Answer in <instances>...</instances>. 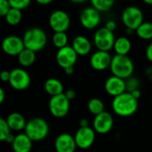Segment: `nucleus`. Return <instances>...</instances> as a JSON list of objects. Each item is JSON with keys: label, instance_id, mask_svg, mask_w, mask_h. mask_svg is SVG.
I'll return each mask as SVG.
<instances>
[{"label": "nucleus", "instance_id": "obj_1", "mask_svg": "<svg viewBox=\"0 0 152 152\" xmlns=\"http://www.w3.org/2000/svg\"><path fill=\"white\" fill-rule=\"evenodd\" d=\"M138 107V99L134 98L132 94L127 91L113 97L111 102L112 110L116 115L122 118L133 116L136 113Z\"/></svg>", "mask_w": 152, "mask_h": 152}, {"label": "nucleus", "instance_id": "obj_2", "mask_svg": "<svg viewBox=\"0 0 152 152\" xmlns=\"http://www.w3.org/2000/svg\"><path fill=\"white\" fill-rule=\"evenodd\" d=\"M26 48L37 52L43 50L47 45V35L40 28L34 27L27 29L22 37Z\"/></svg>", "mask_w": 152, "mask_h": 152}, {"label": "nucleus", "instance_id": "obj_3", "mask_svg": "<svg viewBox=\"0 0 152 152\" xmlns=\"http://www.w3.org/2000/svg\"><path fill=\"white\" fill-rule=\"evenodd\" d=\"M110 69L112 75L126 79L133 76L134 71V64L128 55L116 53L114 56H112Z\"/></svg>", "mask_w": 152, "mask_h": 152}, {"label": "nucleus", "instance_id": "obj_4", "mask_svg": "<svg viewBox=\"0 0 152 152\" xmlns=\"http://www.w3.org/2000/svg\"><path fill=\"white\" fill-rule=\"evenodd\" d=\"M24 132L33 142H41L48 136L50 127L45 119L36 117L27 121Z\"/></svg>", "mask_w": 152, "mask_h": 152}, {"label": "nucleus", "instance_id": "obj_5", "mask_svg": "<svg viewBox=\"0 0 152 152\" xmlns=\"http://www.w3.org/2000/svg\"><path fill=\"white\" fill-rule=\"evenodd\" d=\"M48 108L51 115L55 118H65L70 110V101L67 98L64 93L51 96L48 103Z\"/></svg>", "mask_w": 152, "mask_h": 152}, {"label": "nucleus", "instance_id": "obj_6", "mask_svg": "<svg viewBox=\"0 0 152 152\" xmlns=\"http://www.w3.org/2000/svg\"><path fill=\"white\" fill-rule=\"evenodd\" d=\"M121 20L126 28L136 30V28L144 21V15L139 7L135 5H129L123 10Z\"/></svg>", "mask_w": 152, "mask_h": 152}, {"label": "nucleus", "instance_id": "obj_7", "mask_svg": "<svg viewBox=\"0 0 152 152\" xmlns=\"http://www.w3.org/2000/svg\"><path fill=\"white\" fill-rule=\"evenodd\" d=\"M115 40L114 31L108 29L105 26L99 28L94 35V44L98 50L110 52L114 47Z\"/></svg>", "mask_w": 152, "mask_h": 152}, {"label": "nucleus", "instance_id": "obj_8", "mask_svg": "<svg viewBox=\"0 0 152 152\" xmlns=\"http://www.w3.org/2000/svg\"><path fill=\"white\" fill-rule=\"evenodd\" d=\"M101 20V12L92 5L84 8L79 15V21L81 26L88 30L98 28Z\"/></svg>", "mask_w": 152, "mask_h": 152}, {"label": "nucleus", "instance_id": "obj_9", "mask_svg": "<svg viewBox=\"0 0 152 152\" xmlns=\"http://www.w3.org/2000/svg\"><path fill=\"white\" fill-rule=\"evenodd\" d=\"M49 26L53 32H66L70 27V17L63 10L58 9L53 11L49 16Z\"/></svg>", "mask_w": 152, "mask_h": 152}, {"label": "nucleus", "instance_id": "obj_10", "mask_svg": "<svg viewBox=\"0 0 152 152\" xmlns=\"http://www.w3.org/2000/svg\"><path fill=\"white\" fill-rule=\"evenodd\" d=\"M96 134L95 130L89 126H80L74 135L77 148L80 150H87L91 148L95 142Z\"/></svg>", "mask_w": 152, "mask_h": 152}, {"label": "nucleus", "instance_id": "obj_11", "mask_svg": "<svg viewBox=\"0 0 152 152\" xmlns=\"http://www.w3.org/2000/svg\"><path fill=\"white\" fill-rule=\"evenodd\" d=\"M8 83L14 90L24 91L29 87L31 78L29 74L24 69L16 68L11 71L10 80Z\"/></svg>", "mask_w": 152, "mask_h": 152}, {"label": "nucleus", "instance_id": "obj_12", "mask_svg": "<svg viewBox=\"0 0 152 152\" xmlns=\"http://www.w3.org/2000/svg\"><path fill=\"white\" fill-rule=\"evenodd\" d=\"M78 54L76 53L71 45H66L62 48L58 49L56 53V62L61 68L65 69L68 67H74L77 61Z\"/></svg>", "mask_w": 152, "mask_h": 152}, {"label": "nucleus", "instance_id": "obj_13", "mask_svg": "<svg viewBox=\"0 0 152 152\" xmlns=\"http://www.w3.org/2000/svg\"><path fill=\"white\" fill-rule=\"evenodd\" d=\"M114 126L113 116L108 111H102V113L95 115L93 121V128L99 134H109Z\"/></svg>", "mask_w": 152, "mask_h": 152}, {"label": "nucleus", "instance_id": "obj_14", "mask_svg": "<svg viewBox=\"0 0 152 152\" xmlns=\"http://www.w3.org/2000/svg\"><path fill=\"white\" fill-rule=\"evenodd\" d=\"M2 50L9 56H18L25 48L22 37L18 36H7L2 41Z\"/></svg>", "mask_w": 152, "mask_h": 152}, {"label": "nucleus", "instance_id": "obj_15", "mask_svg": "<svg viewBox=\"0 0 152 152\" xmlns=\"http://www.w3.org/2000/svg\"><path fill=\"white\" fill-rule=\"evenodd\" d=\"M112 56L108 51L97 50L90 57V66L97 71H103L110 69Z\"/></svg>", "mask_w": 152, "mask_h": 152}, {"label": "nucleus", "instance_id": "obj_16", "mask_svg": "<svg viewBox=\"0 0 152 152\" xmlns=\"http://www.w3.org/2000/svg\"><path fill=\"white\" fill-rule=\"evenodd\" d=\"M104 89L109 95L112 97L118 96L126 91V79L112 75L111 77L106 79L104 84Z\"/></svg>", "mask_w": 152, "mask_h": 152}, {"label": "nucleus", "instance_id": "obj_17", "mask_svg": "<svg viewBox=\"0 0 152 152\" xmlns=\"http://www.w3.org/2000/svg\"><path fill=\"white\" fill-rule=\"evenodd\" d=\"M77 148L75 136L68 133L59 134L54 141V149L57 152H75Z\"/></svg>", "mask_w": 152, "mask_h": 152}, {"label": "nucleus", "instance_id": "obj_18", "mask_svg": "<svg viewBox=\"0 0 152 152\" xmlns=\"http://www.w3.org/2000/svg\"><path fill=\"white\" fill-rule=\"evenodd\" d=\"M71 46L74 48L78 56H86L92 52V43L88 37L83 35L75 37L72 40Z\"/></svg>", "mask_w": 152, "mask_h": 152}, {"label": "nucleus", "instance_id": "obj_19", "mask_svg": "<svg viewBox=\"0 0 152 152\" xmlns=\"http://www.w3.org/2000/svg\"><path fill=\"white\" fill-rule=\"evenodd\" d=\"M11 145L14 152H30L33 146V141L24 132L16 134Z\"/></svg>", "mask_w": 152, "mask_h": 152}, {"label": "nucleus", "instance_id": "obj_20", "mask_svg": "<svg viewBox=\"0 0 152 152\" xmlns=\"http://www.w3.org/2000/svg\"><path fill=\"white\" fill-rule=\"evenodd\" d=\"M6 121L11 130L14 132H20L21 130H24L27 124V121L24 117L19 112H12L9 114L6 118Z\"/></svg>", "mask_w": 152, "mask_h": 152}, {"label": "nucleus", "instance_id": "obj_21", "mask_svg": "<svg viewBox=\"0 0 152 152\" xmlns=\"http://www.w3.org/2000/svg\"><path fill=\"white\" fill-rule=\"evenodd\" d=\"M44 89L50 96L57 95L64 93V86L61 81L57 78L51 77L45 80L44 84Z\"/></svg>", "mask_w": 152, "mask_h": 152}, {"label": "nucleus", "instance_id": "obj_22", "mask_svg": "<svg viewBox=\"0 0 152 152\" xmlns=\"http://www.w3.org/2000/svg\"><path fill=\"white\" fill-rule=\"evenodd\" d=\"M19 64L23 68H28L32 66L37 59L36 52L28 48H24L17 56Z\"/></svg>", "mask_w": 152, "mask_h": 152}, {"label": "nucleus", "instance_id": "obj_23", "mask_svg": "<svg viewBox=\"0 0 152 152\" xmlns=\"http://www.w3.org/2000/svg\"><path fill=\"white\" fill-rule=\"evenodd\" d=\"M113 49L117 54L128 55L132 49V43L127 37H119L116 38Z\"/></svg>", "mask_w": 152, "mask_h": 152}, {"label": "nucleus", "instance_id": "obj_24", "mask_svg": "<svg viewBox=\"0 0 152 152\" xmlns=\"http://www.w3.org/2000/svg\"><path fill=\"white\" fill-rule=\"evenodd\" d=\"M137 37L142 40H152V22L143 21L135 30Z\"/></svg>", "mask_w": 152, "mask_h": 152}, {"label": "nucleus", "instance_id": "obj_25", "mask_svg": "<svg viewBox=\"0 0 152 152\" xmlns=\"http://www.w3.org/2000/svg\"><path fill=\"white\" fill-rule=\"evenodd\" d=\"M22 10L12 7L7 14L4 16L5 21L10 26H17L20 23L22 20Z\"/></svg>", "mask_w": 152, "mask_h": 152}, {"label": "nucleus", "instance_id": "obj_26", "mask_svg": "<svg viewBox=\"0 0 152 152\" xmlns=\"http://www.w3.org/2000/svg\"><path fill=\"white\" fill-rule=\"evenodd\" d=\"M52 43L55 48H57V49L62 48V47L68 45V43H69L68 35L64 31L54 32L52 37Z\"/></svg>", "mask_w": 152, "mask_h": 152}, {"label": "nucleus", "instance_id": "obj_27", "mask_svg": "<svg viewBox=\"0 0 152 152\" xmlns=\"http://www.w3.org/2000/svg\"><path fill=\"white\" fill-rule=\"evenodd\" d=\"M87 110L91 114L95 116L105 110V105L101 99L93 98L87 103Z\"/></svg>", "mask_w": 152, "mask_h": 152}, {"label": "nucleus", "instance_id": "obj_28", "mask_svg": "<svg viewBox=\"0 0 152 152\" xmlns=\"http://www.w3.org/2000/svg\"><path fill=\"white\" fill-rule=\"evenodd\" d=\"M91 5L101 12H109L114 5L115 0H89Z\"/></svg>", "mask_w": 152, "mask_h": 152}, {"label": "nucleus", "instance_id": "obj_29", "mask_svg": "<svg viewBox=\"0 0 152 152\" xmlns=\"http://www.w3.org/2000/svg\"><path fill=\"white\" fill-rule=\"evenodd\" d=\"M126 91L131 93V92L140 88L141 82L138 77L131 76L126 79Z\"/></svg>", "mask_w": 152, "mask_h": 152}, {"label": "nucleus", "instance_id": "obj_30", "mask_svg": "<svg viewBox=\"0 0 152 152\" xmlns=\"http://www.w3.org/2000/svg\"><path fill=\"white\" fill-rule=\"evenodd\" d=\"M12 133V130L7 124L6 119L1 118L0 119V141L4 142L6 137Z\"/></svg>", "mask_w": 152, "mask_h": 152}, {"label": "nucleus", "instance_id": "obj_31", "mask_svg": "<svg viewBox=\"0 0 152 152\" xmlns=\"http://www.w3.org/2000/svg\"><path fill=\"white\" fill-rule=\"evenodd\" d=\"M9 2L12 7L20 10H24L30 5L32 0H9Z\"/></svg>", "mask_w": 152, "mask_h": 152}, {"label": "nucleus", "instance_id": "obj_32", "mask_svg": "<svg viewBox=\"0 0 152 152\" xmlns=\"http://www.w3.org/2000/svg\"><path fill=\"white\" fill-rule=\"evenodd\" d=\"M12 8L9 0H0V15L4 17Z\"/></svg>", "mask_w": 152, "mask_h": 152}, {"label": "nucleus", "instance_id": "obj_33", "mask_svg": "<svg viewBox=\"0 0 152 152\" xmlns=\"http://www.w3.org/2000/svg\"><path fill=\"white\" fill-rule=\"evenodd\" d=\"M10 76H11V71L8 70H3L0 73V79L3 82H9L10 80Z\"/></svg>", "mask_w": 152, "mask_h": 152}, {"label": "nucleus", "instance_id": "obj_34", "mask_svg": "<svg viewBox=\"0 0 152 152\" xmlns=\"http://www.w3.org/2000/svg\"><path fill=\"white\" fill-rule=\"evenodd\" d=\"M105 27L111 30V31H115L116 28H117V22L113 20H109L106 23H105Z\"/></svg>", "mask_w": 152, "mask_h": 152}, {"label": "nucleus", "instance_id": "obj_35", "mask_svg": "<svg viewBox=\"0 0 152 152\" xmlns=\"http://www.w3.org/2000/svg\"><path fill=\"white\" fill-rule=\"evenodd\" d=\"M145 56L146 59L152 63V42L150 43V45L147 46L146 51H145Z\"/></svg>", "mask_w": 152, "mask_h": 152}, {"label": "nucleus", "instance_id": "obj_36", "mask_svg": "<svg viewBox=\"0 0 152 152\" xmlns=\"http://www.w3.org/2000/svg\"><path fill=\"white\" fill-rule=\"evenodd\" d=\"M64 94H65V95L67 96V98H68L69 101L74 100L75 97H76V95H77L76 92H75L73 89H68V90H66V91L64 92Z\"/></svg>", "mask_w": 152, "mask_h": 152}, {"label": "nucleus", "instance_id": "obj_37", "mask_svg": "<svg viewBox=\"0 0 152 152\" xmlns=\"http://www.w3.org/2000/svg\"><path fill=\"white\" fill-rule=\"evenodd\" d=\"M145 76L152 81V65L151 66H149L146 69H145Z\"/></svg>", "mask_w": 152, "mask_h": 152}, {"label": "nucleus", "instance_id": "obj_38", "mask_svg": "<svg viewBox=\"0 0 152 152\" xmlns=\"http://www.w3.org/2000/svg\"><path fill=\"white\" fill-rule=\"evenodd\" d=\"M40 5H48L53 2V0H35Z\"/></svg>", "mask_w": 152, "mask_h": 152}, {"label": "nucleus", "instance_id": "obj_39", "mask_svg": "<svg viewBox=\"0 0 152 152\" xmlns=\"http://www.w3.org/2000/svg\"><path fill=\"white\" fill-rule=\"evenodd\" d=\"M63 70L67 76H71L74 73V67H68V68H65Z\"/></svg>", "mask_w": 152, "mask_h": 152}, {"label": "nucleus", "instance_id": "obj_40", "mask_svg": "<svg viewBox=\"0 0 152 152\" xmlns=\"http://www.w3.org/2000/svg\"><path fill=\"white\" fill-rule=\"evenodd\" d=\"M131 94H132V95H133L134 98H136V99H139V98L141 97V95H142V92H141L140 88H139V89H136V90H134V91H133V92H131Z\"/></svg>", "mask_w": 152, "mask_h": 152}, {"label": "nucleus", "instance_id": "obj_41", "mask_svg": "<svg viewBox=\"0 0 152 152\" xmlns=\"http://www.w3.org/2000/svg\"><path fill=\"white\" fill-rule=\"evenodd\" d=\"M4 99H5V92L2 87H0V103H3L4 102Z\"/></svg>", "mask_w": 152, "mask_h": 152}, {"label": "nucleus", "instance_id": "obj_42", "mask_svg": "<svg viewBox=\"0 0 152 152\" xmlns=\"http://www.w3.org/2000/svg\"><path fill=\"white\" fill-rule=\"evenodd\" d=\"M79 126H89L88 120L86 119V118L80 119V120H79Z\"/></svg>", "mask_w": 152, "mask_h": 152}, {"label": "nucleus", "instance_id": "obj_43", "mask_svg": "<svg viewBox=\"0 0 152 152\" xmlns=\"http://www.w3.org/2000/svg\"><path fill=\"white\" fill-rule=\"evenodd\" d=\"M69 1L73 3V4H84L86 1H89V0H69Z\"/></svg>", "mask_w": 152, "mask_h": 152}, {"label": "nucleus", "instance_id": "obj_44", "mask_svg": "<svg viewBox=\"0 0 152 152\" xmlns=\"http://www.w3.org/2000/svg\"><path fill=\"white\" fill-rule=\"evenodd\" d=\"M146 4H149V5H152V0H142Z\"/></svg>", "mask_w": 152, "mask_h": 152}, {"label": "nucleus", "instance_id": "obj_45", "mask_svg": "<svg viewBox=\"0 0 152 152\" xmlns=\"http://www.w3.org/2000/svg\"><path fill=\"white\" fill-rule=\"evenodd\" d=\"M151 104H152V99H151Z\"/></svg>", "mask_w": 152, "mask_h": 152}]
</instances>
